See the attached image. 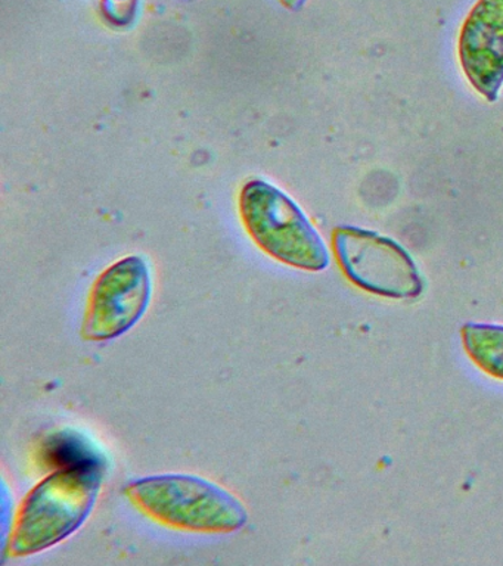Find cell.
Returning <instances> with one entry per match:
<instances>
[{
	"label": "cell",
	"mask_w": 503,
	"mask_h": 566,
	"mask_svg": "<svg viewBox=\"0 0 503 566\" xmlns=\"http://www.w3.org/2000/svg\"><path fill=\"white\" fill-rule=\"evenodd\" d=\"M104 475V463H86L59 468L43 478L17 511L7 555H38L76 533L94 511Z\"/></svg>",
	"instance_id": "1"
},
{
	"label": "cell",
	"mask_w": 503,
	"mask_h": 566,
	"mask_svg": "<svg viewBox=\"0 0 503 566\" xmlns=\"http://www.w3.org/2000/svg\"><path fill=\"white\" fill-rule=\"evenodd\" d=\"M123 493L140 513L171 530L231 534L249 521L244 504L231 491L187 473L139 478Z\"/></svg>",
	"instance_id": "2"
},
{
	"label": "cell",
	"mask_w": 503,
	"mask_h": 566,
	"mask_svg": "<svg viewBox=\"0 0 503 566\" xmlns=\"http://www.w3.org/2000/svg\"><path fill=\"white\" fill-rule=\"evenodd\" d=\"M240 214L247 233L260 250L290 268L322 272L328 248L298 203L266 180L247 181L240 193Z\"/></svg>",
	"instance_id": "3"
},
{
	"label": "cell",
	"mask_w": 503,
	"mask_h": 566,
	"mask_svg": "<svg viewBox=\"0 0 503 566\" xmlns=\"http://www.w3.org/2000/svg\"><path fill=\"white\" fill-rule=\"evenodd\" d=\"M335 256L353 285L392 300L418 298L426 282L409 252L391 238L356 226L333 232Z\"/></svg>",
	"instance_id": "4"
},
{
	"label": "cell",
	"mask_w": 503,
	"mask_h": 566,
	"mask_svg": "<svg viewBox=\"0 0 503 566\" xmlns=\"http://www.w3.org/2000/svg\"><path fill=\"white\" fill-rule=\"evenodd\" d=\"M153 277L147 261L129 255L105 269L91 287L81 335L90 343H108L125 335L151 303Z\"/></svg>",
	"instance_id": "5"
},
{
	"label": "cell",
	"mask_w": 503,
	"mask_h": 566,
	"mask_svg": "<svg viewBox=\"0 0 503 566\" xmlns=\"http://www.w3.org/2000/svg\"><path fill=\"white\" fill-rule=\"evenodd\" d=\"M459 62L471 86L494 102L503 86V0H479L463 21Z\"/></svg>",
	"instance_id": "6"
},
{
	"label": "cell",
	"mask_w": 503,
	"mask_h": 566,
	"mask_svg": "<svg viewBox=\"0 0 503 566\" xmlns=\"http://www.w3.org/2000/svg\"><path fill=\"white\" fill-rule=\"evenodd\" d=\"M461 334L472 361L485 374L503 379V325L467 323Z\"/></svg>",
	"instance_id": "7"
},
{
	"label": "cell",
	"mask_w": 503,
	"mask_h": 566,
	"mask_svg": "<svg viewBox=\"0 0 503 566\" xmlns=\"http://www.w3.org/2000/svg\"><path fill=\"white\" fill-rule=\"evenodd\" d=\"M48 460L59 468L77 467L86 463H104L94 447L73 433H60L48 446ZM56 468V469H59Z\"/></svg>",
	"instance_id": "8"
},
{
	"label": "cell",
	"mask_w": 503,
	"mask_h": 566,
	"mask_svg": "<svg viewBox=\"0 0 503 566\" xmlns=\"http://www.w3.org/2000/svg\"><path fill=\"white\" fill-rule=\"evenodd\" d=\"M101 15L116 30L130 29L143 9V0H99Z\"/></svg>",
	"instance_id": "9"
},
{
	"label": "cell",
	"mask_w": 503,
	"mask_h": 566,
	"mask_svg": "<svg viewBox=\"0 0 503 566\" xmlns=\"http://www.w3.org/2000/svg\"><path fill=\"white\" fill-rule=\"evenodd\" d=\"M308 0H280V3L291 12H297L306 4Z\"/></svg>",
	"instance_id": "10"
}]
</instances>
